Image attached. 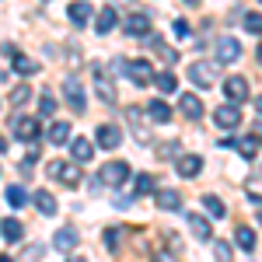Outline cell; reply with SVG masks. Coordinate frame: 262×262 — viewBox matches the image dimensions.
I'll list each match as a JSON object with an SVG mask.
<instances>
[{
    "label": "cell",
    "instance_id": "e575fe53",
    "mask_svg": "<svg viewBox=\"0 0 262 262\" xmlns=\"http://www.w3.org/2000/svg\"><path fill=\"white\" fill-rule=\"evenodd\" d=\"M56 108H60V101L53 98V95H42L39 98V112L42 116H56Z\"/></svg>",
    "mask_w": 262,
    "mask_h": 262
},
{
    "label": "cell",
    "instance_id": "2e32d148",
    "mask_svg": "<svg viewBox=\"0 0 262 262\" xmlns=\"http://www.w3.org/2000/svg\"><path fill=\"white\" fill-rule=\"evenodd\" d=\"M116 25H119V14H116V7H101V14L95 18V32H98V35H108Z\"/></svg>",
    "mask_w": 262,
    "mask_h": 262
},
{
    "label": "cell",
    "instance_id": "277c9868",
    "mask_svg": "<svg viewBox=\"0 0 262 262\" xmlns=\"http://www.w3.org/2000/svg\"><path fill=\"white\" fill-rule=\"evenodd\" d=\"M171 161H175V171H179L182 179H196V175L203 171V158H200V154H182V150H179Z\"/></svg>",
    "mask_w": 262,
    "mask_h": 262
},
{
    "label": "cell",
    "instance_id": "7c38bea8",
    "mask_svg": "<svg viewBox=\"0 0 262 262\" xmlns=\"http://www.w3.org/2000/svg\"><path fill=\"white\" fill-rule=\"evenodd\" d=\"M77 242H81V234H77L74 227H60V231L53 234V248H56V252H63V255H67V252H74V248H77Z\"/></svg>",
    "mask_w": 262,
    "mask_h": 262
},
{
    "label": "cell",
    "instance_id": "44dd1931",
    "mask_svg": "<svg viewBox=\"0 0 262 262\" xmlns=\"http://www.w3.org/2000/svg\"><path fill=\"white\" fill-rule=\"evenodd\" d=\"M32 200H35V206H39L42 217H53V213L60 210V206H56V200H53V192H46V189H39V192H35Z\"/></svg>",
    "mask_w": 262,
    "mask_h": 262
},
{
    "label": "cell",
    "instance_id": "74e56055",
    "mask_svg": "<svg viewBox=\"0 0 262 262\" xmlns=\"http://www.w3.org/2000/svg\"><path fill=\"white\" fill-rule=\"evenodd\" d=\"M171 28H175V35H179V39H189V25H185V21H175V25H171Z\"/></svg>",
    "mask_w": 262,
    "mask_h": 262
},
{
    "label": "cell",
    "instance_id": "8d00e7d4",
    "mask_svg": "<svg viewBox=\"0 0 262 262\" xmlns=\"http://www.w3.org/2000/svg\"><path fill=\"white\" fill-rule=\"evenodd\" d=\"M179 154V143L171 140V143H161V158H175Z\"/></svg>",
    "mask_w": 262,
    "mask_h": 262
},
{
    "label": "cell",
    "instance_id": "f35d334b",
    "mask_svg": "<svg viewBox=\"0 0 262 262\" xmlns=\"http://www.w3.org/2000/svg\"><path fill=\"white\" fill-rule=\"evenodd\" d=\"M129 203H133V196H116V203H112V206H119V210H126Z\"/></svg>",
    "mask_w": 262,
    "mask_h": 262
},
{
    "label": "cell",
    "instance_id": "ac0fdd59",
    "mask_svg": "<svg viewBox=\"0 0 262 262\" xmlns=\"http://www.w3.org/2000/svg\"><path fill=\"white\" fill-rule=\"evenodd\" d=\"M0 234H4V242H21L25 238V227H21V221H14V217H4L0 221Z\"/></svg>",
    "mask_w": 262,
    "mask_h": 262
},
{
    "label": "cell",
    "instance_id": "ffe728a7",
    "mask_svg": "<svg viewBox=\"0 0 262 262\" xmlns=\"http://www.w3.org/2000/svg\"><path fill=\"white\" fill-rule=\"evenodd\" d=\"M147 116H150V122H171V108L164 98H154L147 101Z\"/></svg>",
    "mask_w": 262,
    "mask_h": 262
},
{
    "label": "cell",
    "instance_id": "6da1fadb",
    "mask_svg": "<svg viewBox=\"0 0 262 262\" xmlns=\"http://www.w3.org/2000/svg\"><path fill=\"white\" fill-rule=\"evenodd\" d=\"M98 182H101V185H108V189H122V185L129 182V164H126V161H108L98 171Z\"/></svg>",
    "mask_w": 262,
    "mask_h": 262
},
{
    "label": "cell",
    "instance_id": "d6a6232c",
    "mask_svg": "<svg viewBox=\"0 0 262 262\" xmlns=\"http://www.w3.org/2000/svg\"><path fill=\"white\" fill-rule=\"evenodd\" d=\"M245 32H248V35H259L262 32V14L259 11H248V14H245Z\"/></svg>",
    "mask_w": 262,
    "mask_h": 262
},
{
    "label": "cell",
    "instance_id": "9c48e42d",
    "mask_svg": "<svg viewBox=\"0 0 262 262\" xmlns=\"http://www.w3.org/2000/svg\"><path fill=\"white\" fill-rule=\"evenodd\" d=\"M46 171H49L53 179H60L63 185H70V189H74V185L81 182L77 168H74V164H67V161H49V164H46Z\"/></svg>",
    "mask_w": 262,
    "mask_h": 262
},
{
    "label": "cell",
    "instance_id": "1f68e13d",
    "mask_svg": "<svg viewBox=\"0 0 262 262\" xmlns=\"http://www.w3.org/2000/svg\"><path fill=\"white\" fill-rule=\"evenodd\" d=\"M238 150H242L245 158H255V154H259V133H252V137H245V140L238 143Z\"/></svg>",
    "mask_w": 262,
    "mask_h": 262
},
{
    "label": "cell",
    "instance_id": "7a4b0ae2",
    "mask_svg": "<svg viewBox=\"0 0 262 262\" xmlns=\"http://www.w3.org/2000/svg\"><path fill=\"white\" fill-rule=\"evenodd\" d=\"M189 81L196 84V88H213L217 84V63H206V60H196L189 63Z\"/></svg>",
    "mask_w": 262,
    "mask_h": 262
},
{
    "label": "cell",
    "instance_id": "4316f807",
    "mask_svg": "<svg viewBox=\"0 0 262 262\" xmlns=\"http://www.w3.org/2000/svg\"><path fill=\"white\" fill-rule=\"evenodd\" d=\"M28 200H32V196L25 192V185H7V203H11L14 210H21V206H25Z\"/></svg>",
    "mask_w": 262,
    "mask_h": 262
},
{
    "label": "cell",
    "instance_id": "d590c367",
    "mask_svg": "<svg viewBox=\"0 0 262 262\" xmlns=\"http://www.w3.org/2000/svg\"><path fill=\"white\" fill-rule=\"evenodd\" d=\"M213 252H217V259H231V245L227 242H213Z\"/></svg>",
    "mask_w": 262,
    "mask_h": 262
},
{
    "label": "cell",
    "instance_id": "484cf974",
    "mask_svg": "<svg viewBox=\"0 0 262 262\" xmlns=\"http://www.w3.org/2000/svg\"><path fill=\"white\" fill-rule=\"evenodd\" d=\"M150 81L158 84V91H164V95H171V91L179 88V81H175V74H171V70H161V74H158V77H150Z\"/></svg>",
    "mask_w": 262,
    "mask_h": 262
},
{
    "label": "cell",
    "instance_id": "836d02e7",
    "mask_svg": "<svg viewBox=\"0 0 262 262\" xmlns=\"http://www.w3.org/2000/svg\"><path fill=\"white\" fill-rule=\"evenodd\" d=\"M119 238H122V227H108L101 242H105V248H108V252H116V248H119Z\"/></svg>",
    "mask_w": 262,
    "mask_h": 262
},
{
    "label": "cell",
    "instance_id": "ba28073f",
    "mask_svg": "<svg viewBox=\"0 0 262 262\" xmlns=\"http://www.w3.org/2000/svg\"><path fill=\"white\" fill-rule=\"evenodd\" d=\"M122 70H126V77L137 84V88H143V84H150V77H154V70H150V63L147 60H133V63H122Z\"/></svg>",
    "mask_w": 262,
    "mask_h": 262
},
{
    "label": "cell",
    "instance_id": "f546056e",
    "mask_svg": "<svg viewBox=\"0 0 262 262\" xmlns=\"http://www.w3.org/2000/svg\"><path fill=\"white\" fill-rule=\"evenodd\" d=\"M154 189H158L154 175H137V179H133V192H137V196H143V192H154Z\"/></svg>",
    "mask_w": 262,
    "mask_h": 262
},
{
    "label": "cell",
    "instance_id": "e0dca14e",
    "mask_svg": "<svg viewBox=\"0 0 262 262\" xmlns=\"http://www.w3.org/2000/svg\"><path fill=\"white\" fill-rule=\"evenodd\" d=\"M67 143H70V154H74V161H77V164H88L91 158H95V147L84 140V137H77V140H67Z\"/></svg>",
    "mask_w": 262,
    "mask_h": 262
},
{
    "label": "cell",
    "instance_id": "83f0119b",
    "mask_svg": "<svg viewBox=\"0 0 262 262\" xmlns=\"http://www.w3.org/2000/svg\"><path fill=\"white\" fill-rule=\"evenodd\" d=\"M234 242H238V248H245V252H255V231H252V227H238Z\"/></svg>",
    "mask_w": 262,
    "mask_h": 262
},
{
    "label": "cell",
    "instance_id": "4dcf8cb0",
    "mask_svg": "<svg viewBox=\"0 0 262 262\" xmlns=\"http://www.w3.org/2000/svg\"><path fill=\"white\" fill-rule=\"evenodd\" d=\"M28 101H32V88H28V84H21V88H14V91H11V105H14V108L28 105Z\"/></svg>",
    "mask_w": 262,
    "mask_h": 262
},
{
    "label": "cell",
    "instance_id": "9a60e30c",
    "mask_svg": "<svg viewBox=\"0 0 262 262\" xmlns=\"http://www.w3.org/2000/svg\"><path fill=\"white\" fill-rule=\"evenodd\" d=\"M67 18H70V25L84 28V25L91 21V4H88V0H74V4L67 7Z\"/></svg>",
    "mask_w": 262,
    "mask_h": 262
},
{
    "label": "cell",
    "instance_id": "ab89813d",
    "mask_svg": "<svg viewBox=\"0 0 262 262\" xmlns=\"http://www.w3.org/2000/svg\"><path fill=\"white\" fill-rule=\"evenodd\" d=\"M4 150H7V140H4V137H0V154H4Z\"/></svg>",
    "mask_w": 262,
    "mask_h": 262
},
{
    "label": "cell",
    "instance_id": "8992f818",
    "mask_svg": "<svg viewBox=\"0 0 262 262\" xmlns=\"http://www.w3.org/2000/svg\"><path fill=\"white\" fill-rule=\"evenodd\" d=\"M238 56H242V42L234 35H221L217 39V63H238Z\"/></svg>",
    "mask_w": 262,
    "mask_h": 262
},
{
    "label": "cell",
    "instance_id": "603a6c76",
    "mask_svg": "<svg viewBox=\"0 0 262 262\" xmlns=\"http://www.w3.org/2000/svg\"><path fill=\"white\" fill-rule=\"evenodd\" d=\"M46 140L49 143H67L70 140V122H53V126H49V129H46Z\"/></svg>",
    "mask_w": 262,
    "mask_h": 262
},
{
    "label": "cell",
    "instance_id": "30bf717a",
    "mask_svg": "<svg viewBox=\"0 0 262 262\" xmlns=\"http://www.w3.org/2000/svg\"><path fill=\"white\" fill-rule=\"evenodd\" d=\"M63 91H67V105H70L74 112H84V108H88V98H84V88H81L77 77H67V81H63Z\"/></svg>",
    "mask_w": 262,
    "mask_h": 262
},
{
    "label": "cell",
    "instance_id": "8fae6325",
    "mask_svg": "<svg viewBox=\"0 0 262 262\" xmlns=\"http://www.w3.org/2000/svg\"><path fill=\"white\" fill-rule=\"evenodd\" d=\"M122 32H126V35H129V39H143V35H147V32H150V18H147V14H137V11H133V14H129V18L122 21Z\"/></svg>",
    "mask_w": 262,
    "mask_h": 262
},
{
    "label": "cell",
    "instance_id": "5bb4252c",
    "mask_svg": "<svg viewBox=\"0 0 262 262\" xmlns=\"http://www.w3.org/2000/svg\"><path fill=\"white\" fill-rule=\"evenodd\" d=\"M95 137H98V147L112 150V147H119V143H122V129H119V126H112V122H101Z\"/></svg>",
    "mask_w": 262,
    "mask_h": 262
},
{
    "label": "cell",
    "instance_id": "cb8c5ba5",
    "mask_svg": "<svg viewBox=\"0 0 262 262\" xmlns=\"http://www.w3.org/2000/svg\"><path fill=\"white\" fill-rule=\"evenodd\" d=\"M42 63L28 60V56H21V53H14V74H21V77H32V74H39Z\"/></svg>",
    "mask_w": 262,
    "mask_h": 262
},
{
    "label": "cell",
    "instance_id": "5b68a950",
    "mask_svg": "<svg viewBox=\"0 0 262 262\" xmlns=\"http://www.w3.org/2000/svg\"><path fill=\"white\" fill-rule=\"evenodd\" d=\"M14 137L25 143H35L39 140V119H32V116H14Z\"/></svg>",
    "mask_w": 262,
    "mask_h": 262
},
{
    "label": "cell",
    "instance_id": "d4e9b609",
    "mask_svg": "<svg viewBox=\"0 0 262 262\" xmlns=\"http://www.w3.org/2000/svg\"><path fill=\"white\" fill-rule=\"evenodd\" d=\"M189 231H192L196 242H210V224L203 217H196V213H189Z\"/></svg>",
    "mask_w": 262,
    "mask_h": 262
},
{
    "label": "cell",
    "instance_id": "f1b7e54d",
    "mask_svg": "<svg viewBox=\"0 0 262 262\" xmlns=\"http://www.w3.org/2000/svg\"><path fill=\"white\" fill-rule=\"evenodd\" d=\"M203 206H206V213H210V217H227V206H224L221 200H217V196H203Z\"/></svg>",
    "mask_w": 262,
    "mask_h": 262
},
{
    "label": "cell",
    "instance_id": "4fadbf2b",
    "mask_svg": "<svg viewBox=\"0 0 262 262\" xmlns=\"http://www.w3.org/2000/svg\"><path fill=\"white\" fill-rule=\"evenodd\" d=\"M213 122H217L221 129H238V122H242V112H238V105H221V108L213 112Z\"/></svg>",
    "mask_w": 262,
    "mask_h": 262
},
{
    "label": "cell",
    "instance_id": "60d3db41",
    "mask_svg": "<svg viewBox=\"0 0 262 262\" xmlns=\"http://www.w3.org/2000/svg\"><path fill=\"white\" fill-rule=\"evenodd\" d=\"M185 4H200V0H185Z\"/></svg>",
    "mask_w": 262,
    "mask_h": 262
},
{
    "label": "cell",
    "instance_id": "52a82bcc",
    "mask_svg": "<svg viewBox=\"0 0 262 262\" xmlns=\"http://www.w3.org/2000/svg\"><path fill=\"white\" fill-rule=\"evenodd\" d=\"M95 91H98V98L108 101V105L116 101V81L105 74V67H101V63H95Z\"/></svg>",
    "mask_w": 262,
    "mask_h": 262
},
{
    "label": "cell",
    "instance_id": "d6986e66",
    "mask_svg": "<svg viewBox=\"0 0 262 262\" xmlns=\"http://www.w3.org/2000/svg\"><path fill=\"white\" fill-rule=\"evenodd\" d=\"M179 112L185 116V119H200L203 116V101L196 98V95H182L179 98Z\"/></svg>",
    "mask_w": 262,
    "mask_h": 262
},
{
    "label": "cell",
    "instance_id": "7402d4cb",
    "mask_svg": "<svg viewBox=\"0 0 262 262\" xmlns=\"http://www.w3.org/2000/svg\"><path fill=\"white\" fill-rule=\"evenodd\" d=\"M158 206L168 210V213H175V210H182V196L175 189H161V192H158Z\"/></svg>",
    "mask_w": 262,
    "mask_h": 262
},
{
    "label": "cell",
    "instance_id": "3957f363",
    "mask_svg": "<svg viewBox=\"0 0 262 262\" xmlns=\"http://www.w3.org/2000/svg\"><path fill=\"white\" fill-rule=\"evenodd\" d=\"M248 77H242V74H234V77H227L224 81V95H227V101L231 105H242V101H248Z\"/></svg>",
    "mask_w": 262,
    "mask_h": 262
}]
</instances>
